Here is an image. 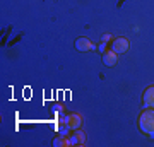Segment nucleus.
I'll return each instance as SVG.
<instances>
[{"label":"nucleus","mask_w":154,"mask_h":147,"mask_svg":"<svg viewBox=\"0 0 154 147\" xmlns=\"http://www.w3.org/2000/svg\"><path fill=\"white\" fill-rule=\"evenodd\" d=\"M139 128L149 139H154V108H147L140 113V116H139Z\"/></svg>","instance_id":"obj_1"},{"label":"nucleus","mask_w":154,"mask_h":147,"mask_svg":"<svg viewBox=\"0 0 154 147\" xmlns=\"http://www.w3.org/2000/svg\"><path fill=\"white\" fill-rule=\"evenodd\" d=\"M111 50H113L115 53H118V55L127 53V50H128V39H127V38H116V39H113V43H111Z\"/></svg>","instance_id":"obj_2"},{"label":"nucleus","mask_w":154,"mask_h":147,"mask_svg":"<svg viewBox=\"0 0 154 147\" xmlns=\"http://www.w3.org/2000/svg\"><path fill=\"white\" fill-rule=\"evenodd\" d=\"M65 123H67V128H70V130H79L81 125H82V118H81V115L72 113L65 118Z\"/></svg>","instance_id":"obj_3"},{"label":"nucleus","mask_w":154,"mask_h":147,"mask_svg":"<svg viewBox=\"0 0 154 147\" xmlns=\"http://www.w3.org/2000/svg\"><path fill=\"white\" fill-rule=\"evenodd\" d=\"M116 62H118V53H115L113 50H108L103 53V63L106 67H113L116 65Z\"/></svg>","instance_id":"obj_4"},{"label":"nucleus","mask_w":154,"mask_h":147,"mask_svg":"<svg viewBox=\"0 0 154 147\" xmlns=\"http://www.w3.org/2000/svg\"><path fill=\"white\" fill-rule=\"evenodd\" d=\"M75 48L79 50V51H89V50H94L96 46H94V44L91 43V39H88V38H77L75 39Z\"/></svg>","instance_id":"obj_5"},{"label":"nucleus","mask_w":154,"mask_h":147,"mask_svg":"<svg viewBox=\"0 0 154 147\" xmlns=\"http://www.w3.org/2000/svg\"><path fill=\"white\" fill-rule=\"evenodd\" d=\"M142 101H144V106L146 108H154V86L146 89V93L142 96Z\"/></svg>","instance_id":"obj_6"},{"label":"nucleus","mask_w":154,"mask_h":147,"mask_svg":"<svg viewBox=\"0 0 154 147\" xmlns=\"http://www.w3.org/2000/svg\"><path fill=\"white\" fill-rule=\"evenodd\" d=\"M75 139H77V142H79V145L86 144V133H84V132H77V133H75Z\"/></svg>","instance_id":"obj_7"},{"label":"nucleus","mask_w":154,"mask_h":147,"mask_svg":"<svg viewBox=\"0 0 154 147\" xmlns=\"http://www.w3.org/2000/svg\"><path fill=\"white\" fill-rule=\"evenodd\" d=\"M53 145H69V142L65 139H55L53 140Z\"/></svg>","instance_id":"obj_8"},{"label":"nucleus","mask_w":154,"mask_h":147,"mask_svg":"<svg viewBox=\"0 0 154 147\" xmlns=\"http://www.w3.org/2000/svg\"><path fill=\"white\" fill-rule=\"evenodd\" d=\"M108 39H110V34H105L103 36V43H108Z\"/></svg>","instance_id":"obj_9"}]
</instances>
